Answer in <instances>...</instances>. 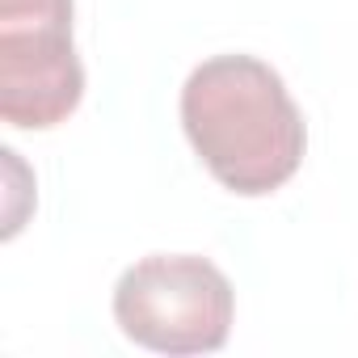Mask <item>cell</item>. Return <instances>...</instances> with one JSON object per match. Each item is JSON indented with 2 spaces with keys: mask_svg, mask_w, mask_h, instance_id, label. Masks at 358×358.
Masks as SVG:
<instances>
[{
  "mask_svg": "<svg viewBox=\"0 0 358 358\" xmlns=\"http://www.w3.org/2000/svg\"><path fill=\"white\" fill-rule=\"evenodd\" d=\"M85 97L72 0H0V114L9 127H59Z\"/></svg>",
  "mask_w": 358,
  "mask_h": 358,
  "instance_id": "obj_3",
  "label": "cell"
},
{
  "mask_svg": "<svg viewBox=\"0 0 358 358\" xmlns=\"http://www.w3.org/2000/svg\"><path fill=\"white\" fill-rule=\"evenodd\" d=\"M232 282L194 253H156L135 262L114 287L118 329L156 354H211L232 333Z\"/></svg>",
  "mask_w": 358,
  "mask_h": 358,
  "instance_id": "obj_2",
  "label": "cell"
},
{
  "mask_svg": "<svg viewBox=\"0 0 358 358\" xmlns=\"http://www.w3.org/2000/svg\"><path fill=\"white\" fill-rule=\"evenodd\" d=\"M182 127L215 182L245 199L287 186L308 148L282 76L253 55L199 64L182 89Z\"/></svg>",
  "mask_w": 358,
  "mask_h": 358,
  "instance_id": "obj_1",
  "label": "cell"
}]
</instances>
